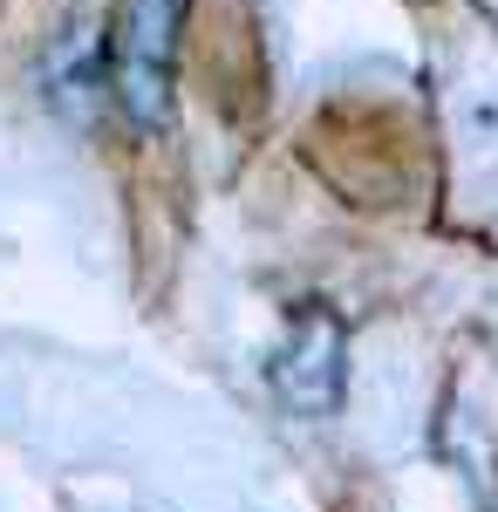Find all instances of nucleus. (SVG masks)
Listing matches in <instances>:
<instances>
[{
	"label": "nucleus",
	"mask_w": 498,
	"mask_h": 512,
	"mask_svg": "<svg viewBox=\"0 0 498 512\" xmlns=\"http://www.w3.org/2000/svg\"><path fill=\"white\" fill-rule=\"evenodd\" d=\"M171 14L178 0H130L116 35V96L137 123L164 117V55H171Z\"/></svg>",
	"instance_id": "f257e3e1"
},
{
	"label": "nucleus",
	"mask_w": 498,
	"mask_h": 512,
	"mask_svg": "<svg viewBox=\"0 0 498 512\" xmlns=\"http://www.w3.org/2000/svg\"><path fill=\"white\" fill-rule=\"evenodd\" d=\"M273 383H280V396H287L301 417L335 410V403H342V335H335L328 321H307L301 335H294V349L273 362Z\"/></svg>",
	"instance_id": "f03ea898"
}]
</instances>
